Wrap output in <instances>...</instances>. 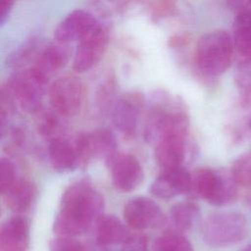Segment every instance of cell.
Returning a JSON list of instances; mask_svg holds the SVG:
<instances>
[{
    "label": "cell",
    "mask_w": 251,
    "mask_h": 251,
    "mask_svg": "<svg viewBox=\"0 0 251 251\" xmlns=\"http://www.w3.org/2000/svg\"><path fill=\"white\" fill-rule=\"evenodd\" d=\"M104 198L87 180L70 184L64 191L53 230L57 236L75 237L85 232L102 217Z\"/></svg>",
    "instance_id": "obj_1"
},
{
    "label": "cell",
    "mask_w": 251,
    "mask_h": 251,
    "mask_svg": "<svg viewBox=\"0 0 251 251\" xmlns=\"http://www.w3.org/2000/svg\"><path fill=\"white\" fill-rule=\"evenodd\" d=\"M153 102L145 126L147 140L156 142L168 134H187L188 116L179 100L161 94Z\"/></svg>",
    "instance_id": "obj_2"
},
{
    "label": "cell",
    "mask_w": 251,
    "mask_h": 251,
    "mask_svg": "<svg viewBox=\"0 0 251 251\" xmlns=\"http://www.w3.org/2000/svg\"><path fill=\"white\" fill-rule=\"evenodd\" d=\"M233 50L230 34L223 29L203 34L197 41L194 63L198 71L207 76L222 75L229 67Z\"/></svg>",
    "instance_id": "obj_3"
},
{
    "label": "cell",
    "mask_w": 251,
    "mask_h": 251,
    "mask_svg": "<svg viewBox=\"0 0 251 251\" xmlns=\"http://www.w3.org/2000/svg\"><path fill=\"white\" fill-rule=\"evenodd\" d=\"M236 187L230 172L201 167L192 172L187 194L191 198L204 199L214 206H225L235 199Z\"/></svg>",
    "instance_id": "obj_4"
},
{
    "label": "cell",
    "mask_w": 251,
    "mask_h": 251,
    "mask_svg": "<svg viewBox=\"0 0 251 251\" xmlns=\"http://www.w3.org/2000/svg\"><path fill=\"white\" fill-rule=\"evenodd\" d=\"M201 234L209 246L226 247L240 242L246 236L247 222L240 213H216L204 221Z\"/></svg>",
    "instance_id": "obj_5"
},
{
    "label": "cell",
    "mask_w": 251,
    "mask_h": 251,
    "mask_svg": "<svg viewBox=\"0 0 251 251\" xmlns=\"http://www.w3.org/2000/svg\"><path fill=\"white\" fill-rule=\"evenodd\" d=\"M46 83L47 79L30 67L13 75L5 86L24 111L36 113L40 109Z\"/></svg>",
    "instance_id": "obj_6"
},
{
    "label": "cell",
    "mask_w": 251,
    "mask_h": 251,
    "mask_svg": "<svg viewBox=\"0 0 251 251\" xmlns=\"http://www.w3.org/2000/svg\"><path fill=\"white\" fill-rule=\"evenodd\" d=\"M84 98V84L75 75H62L55 79L48 88V99L52 109L64 117L77 114L83 105Z\"/></svg>",
    "instance_id": "obj_7"
},
{
    "label": "cell",
    "mask_w": 251,
    "mask_h": 251,
    "mask_svg": "<svg viewBox=\"0 0 251 251\" xmlns=\"http://www.w3.org/2000/svg\"><path fill=\"white\" fill-rule=\"evenodd\" d=\"M79 166L88 164L96 158H103L109 163L117 154V142L114 134L105 128L80 133L75 139Z\"/></svg>",
    "instance_id": "obj_8"
},
{
    "label": "cell",
    "mask_w": 251,
    "mask_h": 251,
    "mask_svg": "<svg viewBox=\"0 0 251 251\" xmlns=\"http://www.w3.org/2000/svg\"><path fill=\"white\" fill-rule=\"evenodd\" d=\"M123 216L127 226L137 230L159 228L167 223V216L161 207L145 196L129 199L124 207Z\"/></svg>",
    "instance_id": "obj_9"
},
{
    "label": "cell",
    "mask_w": 251,
    "mask_h": 251,
    "mask_svg": "<svg viewBox=\"0 0 251 251\" xmlns=\"http://www.w3.org/2000/svg\"><path fill=\"white\" fill-rule=\"evenodd\" d=\"M107 44V28L101 23H98L96 26L78 40L73 60V69L77 73L90 70L104 55Z\"/></svg>",
    "instance_id": "obj_10"
},
{
    "label": "cell",
    "mask_w": 251,
    "mask_h": 251,
    "mask_svg": "<svg viewBox=\"0 0 251 251\" xmlns=\"http://www.w3.org/2000/svg\"><path fill=\"white\" fill-rule=\"evenodd\" d=\"M144 96L138 91H129L120 96L112 107V121L125 135H132L138 126L144 107Z\"/></svg>",
    "instance_id": "obj_11"
},
{
    "label": "cell",
    "mask_w": 251,
    "mask_h": 251,
    "mask_svg": "<svg viewBox=\"0 0 251 251\" xmlns=\"http://www.w3.org/2000/svg\"><path fill=\"white\" fill-rule=\"evenodd\" d=\"M114 187L121 192H131L143 181L144 172L140 162L130 154H116L108 163Z\"/></svg>",
    "instance_id": "obj_12"
},
{
    "label": "cell",
    "mask_w": 251,
    "mask_h": 251,
    "mask_svg": "<svg viewBox=\"0 0 251 251\" xmlns=\"http://www.w3.org/2000/svg\"><path fill=\"white\" fill-rule=\"evenodd\" d=\"M96 18L88 11L76 9L70 12L55 27L54 38L63 43L80 40L98 25Z\"/></svg>",
    "instance_id": "obj_13"
},
{
    "label": "cell",
    "mask_w": 251,
    "mask_h": 251,
    "mask_svg": "<svg viewBox=\"0 0 251 251\" xmlns=\"http://www.w3.org/2000/svg\"><path fill=\"white\" fill-rule=\"evenodd\" d=\"M186 154V134H168L155 142V159L162 171L181 167Z\"/></svg>",
    "instance_id": "obj_14"
},
{
    "label": "cell",
    "mask_w": 251,
    "mask_h": 251,
    "mask_svg": "<svg viewBox=\"0 0 251 251\" xmlns=\"http://www.w3.org/2000/svg\"><path fill=\"white\" fill-rule=\"evenodd\" d=\"M190 177L191 174L182 167L162 171L151 183L150 192L162 199H170L184 193L187 194Z\"/></svg>",
    "instance_id": "obj_15"
},
{
    "label": "cell",
    "mask_w": 251,
    "mask_h": 251,
    "mask_svg": "<svg viewBox=\"0 0 251 251\" xmlns=\"http://www.w3.org/2000/svg\"><path fill=\"white\" fill-rule=\"evenodd\" d=\"M30 246L29 224L22 216L7 219L0 230V251H28Z\"/></svg>",
    "instance_id": "obj_16"
},
{
    "label": "cell",
    "mask_w": 251,
    "mask_h": 251,
    "mask_svg": "<svg viewBox=\"0 0 251 251\" xmlns=\"http://www.w3.org/2000/svg\"><path fill=\"white\" fill-rule=\"evenodd\" d=\"M69 57V44L56 40L41 49L32 68L48 80L55 72L67 64Z\"/></svg>",
    "instance_id": "obj_17"
},
{
    "label": "cell",
    "mask_w": 251,
    "mask_h": 251,
    "mask_svg": "<svg viewBox=\"0 0 251 251\" xmlns=\"http://www.w3.org/2000/svg\"><path fill=\"white\" fill-rule=\"evenodd\" d=\"M200 216V208L194 201L183 200L170 209L166 224H169L170 232L181 234L193 228L198 224Z\"/></svg>",
    "instance_id": "obj_18"
},
{
    "label": "cell",
    "mask_w": 251,
    "mask_h": 251,
    "mask_svg": "<svg viewBox=\"0 0 251 251\" xmlns=\"http://www.w3.org/2000/svg\"><path fill=\"white\" fill-rule=\"evenodd\" d=\"M247 2H231L237 11L233 22L232 40L239 53L251 60V14L246 8Z\"/></svg>",
    "instance_id": "obj_19"
},
{
    "label": "cell",
    "mask_w": 251,
    "mask_h": 251,
    "mask_svg": "<svg viewBox=\"0 0 251 251\" xmlns=\"http://www.w3.org/2000/svg\"><path fill=\"white\" fill-rule=\"evenodd\" d=\"M48 156L52 167L59 172L71 171L79 166L75 142L64 137L52 138L48 146Z\"/></svg>",
    "instance_id": "obj_20"
},
{
    "label": "cell",
    "mask_w": 251,
    "mask_h": 251,
    "mask_svg": "<svg viewBox=\"0 0 251 251\" xmlns=\"http://www.w3.org/2000/svg\"><path fill=\"white\" fill-rule=\"evenodd\" d=\"M6 206L13 212L25 213L28 211L35 199V187L33 184L23 177L10 185L6 190L1 192Z\"/></svg>",
    "instance_id": "obj_21"
},
{
    "label": "cell",
    "mask_w": 251,
    "mask_h": 251,
    "mask_svg": "<svg viewBox=\"0 0 251 251\" xmlns=\"http://www.w3.org/2000/svg\"><path fill=\"white\" fill-rule=\"evenodd\" d=\"M96 224V239L102 246L124 245L132 236L125 224L115 216H102Z\"/></svg>",
    "instance_id": "obj_22"
},
{
    "label": "cell",
    "mask_w": 251,
    "mask_h": 251,
    "mask_svg": "<svg viewBox=\"0 0 251 251\" xmlns=\"http://www.w3.org/2000/svg\"><path fill=\"white\" fill-rule=\"evenodd\" d=\"M41 41L38 36H30L16 48L7 58V65L11 68H22L40 53Z\"/></svg>",
    "instance_id": "obj_23"
},
{
    "label": "cell",
    "mask_w": 251,
    "mask_h": 251,
    "mask_svg": "<svg viewBox=\"0 0 251 251\" xmlns=\"http://www.w3.org/2000/svg\"><path fill=\"white\" fill-rule=\"evenodd\" d=\"M153 251H194L190 241L182 234L167 232L154 241Z\"/></svg>",
    "instance_id": "obj_24"
},
{
    "label": "cell",
    "mask_w": 251,
    "mask_h": 251,
    "mask_svg": "<svg viewBox=\"0 0 251 251\" xmlns=\"http://www.w3.org/2000/svg\"><path fill=\"white\" fill-rule=\"evenodd\" d=\"M230 174L237 185L251 187V152L245 153L233 161Z\"/></svg>",
    "instance_id": "obj_25"
},
{
    "label": "cell",
    "mask_w": 251,
    "mask_h": 251,
    "mask_svg": "<svg viewBox=\"0 0 251 251\" xmlns=\"http://www.w3.org/2000/svg\"><path fill=\"white\" fill-rule=\"evenodd\" d=\"M235 81L245 102L251 103V60H246L237 69Z\"/></svg>",
    "instance_id": "obj_26"
},
{
    "label": "cell",
    "mask_w": 251,
    "mask_h": 251,
    "mask_svg": "<svg viewBox=\"0 0 251 251\" xmlns=\"http://www.w3.org/2000/svg\"><path fill=\"white\" fill-rule=\"evenodd\" d=\"M59 126V121L57 117L51 112H43L39 115L36 122L37 131L46 137L54 136V132L57 131Z\"/></svg>",
    "instance_id": "obj_27"
},
{
    "label": "cell",
    "mask_w": 251,
    "mask_h": 251,
    "mask_svg": "<svg viewBox=\"0 0 251 251\" xmlns=\"http://www.w3.org/2000/svg\"><path fill=\"white\" fill-rule=\"evenodd\" d=\"M17 169L15 164L7 158H1L0 160V190L3 192L10 185H12L17 179Z\"/></svg>",
    "instance_id": "obj_28"
},
{
    "label": "cell",
    "mask_w": 251,
    "mask_h": 251,
    "mask_svg": "<svg viewBox=\"0 0 251 251\" xmlns=\"http://www.w3.org/2000/svg\"><path fill=\"white\" fill-rule=\"evenodd\" d=\"M50 251H85V249L74 237L57 236L50 243Z\"/></svg>",
    "instance_id": "obj_29"
},
{
    "label": "cell",
    "mask_w": 251,
    "mask_h": 251,
    "mask_svg": "<svg viewBox=\"0 0 251 251\" xmlns=\"http://www.w3.org/2000/svg\"><path fill=\"white\" fill-rule=\"evenodd\" d=\"M120 251H148L146 240L142 236H131Z\"/></svg>",
    "instance_id": "obj_30"
},
{
    "label": "cell",
    "mask_w": 251,
    "mask_h": 251,
    "mask_svg": "<svg viewBox=\"0 0 251 251\" xmlns=\"http://www.w3.org/2000/svg\"><path fill=\"white\" fill-rule=\"evenodd\" d=\"M13 7L12 1H1L0 2V24L3 25L8 19Z\"/></svg>",
    "instance_id": "obj_31"
},
{
    "label": "cell",
    "mask_w": 251,
    "mask_h": 251,
    "mask_svg": "<svg viewBox=\"0 0 251 251\" xmlns=\"http://www.w3.org/2000/svg\"><path fill=\"white\" fill-rule=\"evenodd\" d=\"M246 8L250 12V14H251V2H247L246 3Z\"/></svg>",
    "instance_id": "obj_32"
},
{
    "label": "cell",
    "mask_w": 251,
    "mask_h": 251,
    "mask_svg": "<svg viewBox=\"0 0 251 251\" xmlns=\"http://www.w3.org/2000/svg\"><path fill=\"white\" fill-rule=\"evenodd\" d=\"M243 251H251V244L249 246H247Z\"/></svg>",
    "instance_id": "obj_33"
},
{
    "label": "cell",
    "mask_w": 251,
    "mask_h": 251,
    "mask_svg": "<svg viewBox=\"0 0 251 251\" xmlns=\"http://www.w3.org/2000/svg\"><path fill=\"white\" fill-rule=\"evenodd\" d=\"M249 127H250V129H251V119H250V121H249Z\"/></svg>",
    "instance_id": "obj_34"
}]
</instances>
